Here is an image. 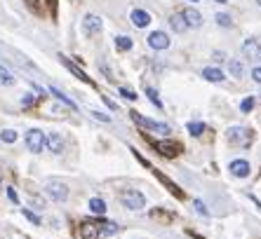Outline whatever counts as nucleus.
<instances>
[{"label":"nucleus","mask_w":261,"mask_h":239,"mask_svg":"<svg viewBox=\"0 0 261 239\" xmlns=\"http://www.w3.org/2000/svg\"><path fill=\"white\" fill-rule=\"evenodd\" d=\"M148 45H151L153 49H167L170 47V38H167V33L163 31H153L148 35Z\"/></svg>","instance_id":"423d86ee"},{"label":"nucleus","mask_w":261,"mask_h":239,"mask_svg":"<svg viewBox=\"0 0 261 239\" xmlns=\"http://www.w3.org/2000/svg\"><path fill=\"white\" fill-rule=\"evenodd\" d=\"M181 14H184V19H186V24H188V26H193V28H200V26H203V14H200L198 10L188 7V10H184Z\"/></svg>","instance_id":"f8f14e48"},{"label":"nucleus","mask_w":261,"mask_h":239,"mask_svg":"<svg viewBox=\"0 0 261 239\" xmlns=\"http://www.w3.org/2000/svg\"><path fill=\"white\" fill-rule=\"evenodd\" d=\"M203 131H205V124H203V122H191V124H188V134H191V136H200Z\"/></svg>","instance_id":"4be33fe9"},{"label":"nucleus","mask_w":261,"mask_h":239,"mask_svg":"<svg viewBox=\"0 0 261 239\" xmlns=\"http://www.w3.org/2000/svg\"><path fill=\"white\" fill-rule=\"evenodd\" d=\"M104 103H106V106H109L111 110H116V103H113V101H111L109 96H104Z\"/></svg>","instance_id":"f704fd0d"},{"label":"nucleus","mask_w":261,"mask_h":239,"mask_svg":"<svg viewBox=\"0 0 261 239\" xmlns=\"http://www.w3.org/2000/svg\"><path fill=\"white\" fill-rule=\"evenodd\" d=\"M45 145L55 152V155H61V152H64V139H61L59 134H50V136L45 139Z\"/></svg>","instance_id":"9b49d317"},{"label":"nucleus","mask_w":261,"mask_h":239,"mask_svg":"<svg viewBox=\"0 0 261 239\" xmlns=\"http://www.w3.org/2000/svg\"><path fill=\"white\" fill-rule=\"evenodd\" d=\"M0 85H5V87H12V85H14V75H12L5 66H0Z\"/></svg>","instance_id":"a211bd4d"},{"label":"nucleus","mask_w":261,"mask_h":239,"mask_svg":"<svg viewBox=\"0 0 261 239\" xmlns=\"http://www.w3.org/2000/svg\"><path fill=\"white\" fill-rule=\"evenodd\" d=\"M92 118L101 120V122H111V118H109V115H101V113H97V110H92Z\"/></svg>","instance_id":"473e14b6"},{"label":"nucleus","mask_w":261,"mask_h":239,"mask_svg":"<svg viewBox=\"0 0 261 239\" xmlns=\"http://www.w3.org/2000/svg\"><path fill=\"white\" fill-rule=\"evenodd\" d=\"M116 47H118L120 52L132 49V38H127V35H118V38H116Z\"/></svg>","instance_id":"aec40b11"},{"label":"nucleus","mask_w":261,"mask_h":239,"mask_svg":"<svg viewBox=\"0 0 261 239\" xmlns=\"http://www.w3.org/2000/svg\"><path fill=\"white\" fill-rule=\"evenodd\" d=\"M61 61H64V66H66V68H68V71H71V73H73L76 77H80L83 82H89V77H87L85 73H83V71H80V68H78L76 64H71V61H68V59H64V56H61Z\"/></svg>","instance_id":"f3484780"},{"label":"nucleus","mask_w":261,"mask_h":239,"mask_svg":"<svg viewBox=\"0 0 261 239\" xmlns=\"http://www.w3.org/2000/svg\"><path fill=\"white\" fill-rule=\"evenodd\" d=\"M158 148H160V150H163L165 155H170V157L179 152V145H167V143H158Z\"/></svg>","instance_id":"5701e85b"},{"label":"nucleus","mask_w":261,"mask_h":239,"mask_svg":"<svg viewBox=\"0 0 261 239\" xmlns=\"http://www.w3.org/2000/svg\"><path fill=\"white\" fill-rule=\"evenodd\" d=\"M118 232V225L116 223H101V228H99V237L104 235V237H109V235H116Z\"/></svg>","instance_id":"412c9836"},{"label":"nucleus","mask_w":261,"mask_h":239,"mask_svg":"<svg viewBox=\"0 0 261 239\" xmlns=\"http://www.w3.org/2000/svg\"><path fill=\"white\" fill-rule=\"evenodd\" d=\"M120 94H122L125 98H130V101H134V98H137V94H134L132 89H127V87H120Z\"/></svg>","instance_id":"7c9ffc66"},{"label":"nucleus","mask_w":261,"mask_h":239,"mask_svg":"<svg viewBox=\"0 0 261 239\" xmlns=\"http://www.w3.org/2000/svg\"><path fill=\"white\" fill-rule=\"evenodd\" d=\"M217 2H226V0H217Z\"/></svg>","instance_id":"c9c22d12"},{"label":"nucleus","mask_w":261,"mask_h":239,"mask_svg":"<svg viewBox=\"0 0 261 239\" xmlns=\"http://www.w3.org/2000/svg\"><path fill=\"white\" fill-rule=\"evenodd\" d=\"M130 19H132V24H134L137 28H146V26L151 24V14H148L146 10H132Z\"/></svg>","instance_id":"9d476101"},{"label":"nucleus","mask_w":261,"mask_h":239,"mask_svg":"<svg viewBox=\"0 0 261 239\" xmlns=\"http://www.w3.org/2000/svg\"><path fill=\"white\" fill-rule=\"evenodd\" d=\"M45 190H47V195L52 197L55 202H64L66 197H68V188L64 183H59V181H50V183L45 185Z\"/></svg>","instance_id":"20e7f679"},{"label":"nucleus","mask_w":261,"mask_h":239,"mask_svg":"<svg viewBox=\"0 0 261 239\" xmlns=\"http://www.w3.org/2000/svg\"><path fill=\"white\" fill-rule=\"evenodd\" d=\"M50 92H52V94H55V96L59 98L61 103H66V106H68V108H71V110H76V108H78V106H76V101H71V98L66 96V94H61V92H59V89H57V87H50Z\"/></svg>","instance_id":"6ab92c4d"},{"label":"nucleus","mask_w":261,"mask_h":239,"mask_svg":"<svg viewBox=\"0 0 261 239\" xmlns=\"http://www.w3.org/2000/svg\"><path fill=\"white\" fill-rule=\"evenodd\" d=\"M89 211L97 214V216H104V214H106V202L99 199V197H92V199H89Z\"/></svg>","instance_id":"2eb2a0df"},{"label":"nucleus","mask_w":261,"mask_h":239,"mask_svg":"<svg viewBox=\"0 0 261 239\" xmlns=\"http://www.w3.org/2000/svg\"><path fill=\"white\" fill-rule=\"evenodd\" d=\"M0 139H2V141H5V143H14V141H17V131L5 129V131H2V134H0Z\"/></svg>","instance_id":"393cba45"},{"label":"nucleus","mask_w":261,"mask_h":239,"mask_svg":"<svg viewBox=\"0 0 261 239\" xmlns=\"http://www.w3.org/2000/svg\"><path fill=\"white\" fill-rule=\"evenodd\" d=\"M7 197H10V199H12V202H14V204H17V202H19V197H17V192H14V190H12V188H10V190H7Z\"/></svg>","instance_id":"72a5a7b5"},{"label":"nucleus","mask_w":261,"mask_h":239,"mask_svg":"<svg viewBox=\"0 0 261 239\" xmlns=\"http://www.w3.org/2000/svg\"><path fill=\"white\" fill-rule=\"evenodd\" d=\"M170 26H172L176 33H184L186 28H188V24H186V19H184V14L179 12V14H172V19H170Z\"/></svg>","instance_id":"4468645a"},{"label":"nucleus","mask_w":261,"mask_h":239,"mask_svg":"<svg viewBox=\"0 0 261 239\" xmlns=\"http://www.w3.org/2000/svg\"><path fill=\"white\" fill-rule=\"evenodd\" d=\"M217 24H219V26H231L233 19H231V14H226V12H219V14H217Z\"/></svg>","instance_id":"b1692460"},{"label":"nucleus","mask_w":261,"mask_h":239,"mask_svg":"<svg viewBox=\"0 0 261 239\" xmlns=\"http://www.w3.org/2000/svg\"><path fill=\"white\" fill-rule=\"evenodd\" d=\"M80 235H83V239H99V225H94V223H83V225H80Z\"/></svg>","instance_id":"ddd939ff"},{"label":"nucleus","mask_w":261,"mask_h":239,"mask_svg":"<svg viewBox=\"0 0 261 239\" xmlns=\"http://www.w3.org/2000/svg\"><path fill=\"white\" fill-rule=\"evenodd\" d=\"M252 80H254V82H259V85H261V66H257V68L252 71Z\"/></svg>","instance_id":"2f4dec72"},{"label":"nucleus","mask_w":261,"mask_h":239,"mask_svg":"<svg viewBox=\"0 0 261 239\" xmlns=\"http://www.w3.org/2000/svg\"><path fill=\"white\" fill-rule=\"evenodd\" d=\"M83 31L85 35H94V33L101 31V19L94 17V14H87L85 19H83Z\"/></svg>","instance_id":"1a4fd4ad"},{"label":"nucleus","mask_w":261,"mask_h":239,"mask_svg":"<svg viewBox=\"0 0 261 239\" xmlns=\"http://www.w3.org/2000/svg\"><path fill=\"white\" fill-rule=\"evenodd\" d=\"M229 71L235 77H240V75H242V64H240V61H231V64H229Z\"/></svg>","instance_id":"bb28decb"},{"label":"nucleus","mask_w":261,"mask_h":239,"mask_svg":"<svg viewBox=\"0 0 261 239\" xmlns=\"http://www.w3.org/2000/svg\"><path fill=\"white\" fill-rule=\"evenodd\" d=\"M132 120H134L137 124H142V127H146V129H155L158 134H165V136H167V134L172 131L170 127H167V124H163V122H153V120H146V118H142L139 113H132Z\"/></svg>","instance_id":"7ed1b4c3"},{"label":"nucleus","mask_w":261,"mask_h":239,"mask_svg":"<svg viewBox=\"0 0 261 239\" xmlns=\"http://www.w3.org/2000/svg\"><path fill=\"white\" fill-rule=\"evenodd\" d=\"M254 108V98H242V101H240V110H242V113H250V110Z\"/></svg>","instance_id":"a878e982"},{"label":"nucleus","mask_w":261,"mask_h":239,"mask_svg":"<svg viewBox=\"0 0 261 239\" xmlns=\"http://www.w3.org/2000/svg\"><path fill=\"white\" fill-rule=\"evenodd\" d=\"M191 2H198V0H191Z\"/></svg>","instance_id":"e433bc0d"},{"label":"nucleus","mask_w":261,"mask_h":239,"mask_svg":"<svg viewBox=\"0 0 261 239\" xmlns=\"http://www.w3.org/2000/svg\"><path fill=\"white\" fill-rule=\"evenodd\" d=\"M242 54L252 59V61H261V45L259 40H247V43L242 45Z\"/></svg>","instance_id":"0eeeda50"},{"label":"nucleus","mask_w":261,"mask_h":239,"mask_svg":"<svg viewBox=\"0 0 261 239\" xmlns=\"http://www.w3.org/2000/svg\"><path fill=\"white\" fill-rule=\"evenodd\" d=\"M193 204H196V211H198V214H200V216H207V214H209V211H207V207H205V204H203V202H200V199H196Z\"/></svg>","instance_id":"c756f323"},{"label":"nucleus","mask_w":261,"mask_h":239,"mask_svg":"<svg viewBox=\"0 0 261 239\" xmlns=\"http://www.w3.org/2000/svg\"><path fill=\"white\" fill-rule=\"evenodd\" d=\"M229 169H231V174L238 176V178H247V176H250V171H252L250 162H245V160H233Z\"/></svg>","instance_id":"6e6552de"},{"label":"nucleus","mask_w":261,"mask_h":239,"mask_svg":"<svg viewBox=\"0 0 261 239\" xmlns=\"http://www.w3.org/2000/svg\"><path fill=\"white\" fill-rule=\"evenodd\" d=\"M120 199H122V204L127 209H132V211H142V209L146 207V199H144V195L139 190H125V192L120 195Z\"/></svg>","instance_id":"f257e3e1"},{"label":"nucleus","mask_w":261,"mask_h":239,"mask_svg":"<svg viewBox=\"0 0 261 239\" xmlns=\"http://www.w3.org/2000/svg\"><path fill=\"white\" fill-rule=\"evenodd\" d=\"M26 145L31 152H43L45 150V136L40 129H31L26 134Z\"/></svg>","instance_id":"f03ea898"},{"label":"nucleus","mask_w":261,"mask_h":239,"mask_svg":"<svg viewBox=\"0 0 261 239\" xmlns=\"http://www.w3.org/2000/svg\"><path fill=\"white\" fill-rule=\"evenodd\" d=\"M24 216L29 218V220H31L33 225H40V218L35 216V214H33V211H29V209H24Z\"/></svg>","instance_id":"c85d7f7f"},{"label":"nucleus","mask_w":261,"mask_h":239,"mask_svg":"<svg viewBox=\"0 0 261 239\" xmlns=\"http://www.w3.org/2000/svg\"><path fill=\"white\" fill-rule=\"evenodd\" d=\"M146 94H148V98H151V103H155L158 108H163V103H160V98H158V92H155V89H146Z\"/></svg>","instance_id":"cd10ccee"},{"label":"nucleus","mask_w":261,"mask_h":239,"mask_svg":"<svg viewBox=\"0 0 261 239\" xmlns=\"http://www.w3.org/2000/svg\"><path fill=\"white\" fill-rule=\"evenodd\" d=\"M203 77L209 80V82H224V73H221L219 68H205V71H203Z\"/></svg>","instance_id":"dca6fc26"},{"label":"nucleus","mask_w":261,"mask_h":239,"mask_svg":"<svg viewBox=\"0 0 261 239\" xmlns=\"http://www.w3.org/2000/svg\"><path fill=\"white\" fill-rule=\"evenodd\" d=\"M250 131L245 129V127H231L229 129V141L231 143H238V145H247L250 143Z\"/></svg>","instance_id":"39448f33"}]
</instances>
